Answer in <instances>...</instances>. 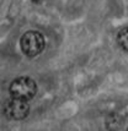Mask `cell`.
I'll use <instances>...</instances> for the list:
<instances>
[{
  "mask_svg": "<svg viewBox=\"0 0 128 131\" xmlns=\"http://www.w3.org/2000/svg\"><path fill=\"white\" fill-rule=\"evenodd\" d=\"M37 93V85L32 79L21 76L17 77L10 85V94L12 98H17L22 101H30Z\"/></svg>",
  "mask_w": 128,
  "mask_h": 131,
  "instance_id": "cell-2",
  "label": "cell"
},
{
  "mask_svg": "<svg viewBox=\"0 0 128 131\" xmlns=\"http://www.w3.org/2000/svg\"><path fill=\"white\" fill-rule=\"evenodd\" d=\"M21 49L23 54L29 58H35L40 55L44 47H46V40L42 33L37 31H29L22 36V38L20 40Z\"/></svg>",
  "mask_w": 128,
  "mask_h": 131,
  "instance_id": "cell-1",
  "label": "cell"
},
{
  "mask_svg": "<svg viewBox=\"0 0 128 131\" xmlns=\"http://www.w3.org/2000/svg\"><path fill=\"white\" fill-rule=\"evenodd\" d=\"M127 28H123L120 31V33L117 34V43L122 49L127 51L128 49V38H127Z\"/></svg>",
  "mask_w": 128,
  "mask_h": 131,
  "instance_id": "cell-5",
  "label": "cell"
},
{
  "mask_svg": "<svg viewBox=\"0 0 128 131\" xmlns=\"http://www.w3.org/2000/svg\"><path fill=\"white\" fill-rule=\"evenodd\" d=\"M30 113V105L27 101L12 98L5 103L4 114L7 119L11 120H22Z\"/></svg>",
  "mask_w": 128,
  "mask_h": 131,
  "instance_id": "cell-3",
  "label": "cell"
},
{
  "mask_svg": "<svg viewBox=\"0 0 128 131\" xmlns=\"http://www.w3.org/2000/svg\"><path fill=\"white\" fill-rule=\"evenodd\" d=\"M106 129L108 131H120L123 126V116L118 113H111L105 120Z\"/></svg>",
  "mask_w": 128,
  "mask_h": 131,
  "instance_id": "cell-4",
  "label": "cell"
}]
</instances>
